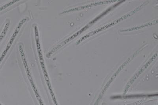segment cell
<instances>
[{
  "label": "cell",
  "mask_w": 158,
  "mask_h": 105,
  "mask_svg": "<svg viewBox=\"0 0 158 105\" xmlns=\"http://www.w3.org/2000/svg\"><path fill=\"white\" fill-rule=\"evenodd\" d=\"M26 72L27 74L28 78L29 79L31 85V86L33 89L34 91L35 95L36 96V98H37L38 101H39L40 104V105H44L43 104V102H42L41 98H40V96L39 93H38L37 89H36V86H35L34 83L33 79H32L31 75V74L30 71L29 69H26Z\"/></svg>",
  "instance_id": "obj_2"
},
{
  "label": "cell",
  "mask_w": 158,
  "mask_h": 105,
  "mask_svg": "<svg viewBox=\"0 0 158 105\" xmlns=\"http://www.w3.org/2000/svg\"><path fill=\"white\" fill-rule=\"evenodd\" d=\"M0 105H1V103H0Z\"/></svg>",
  "instance_id": "obj_3"
},
{
  "label": "cell",
  "mask_w": 158,
  "mask_h": 105,
  "mask_svg": "<svg viewBox=\"0 0 158 105\" xmlns=\"http://www.w3.org/2000/svg\"><path fill=\"white\" fill-rule=\"evenodd\" d=\"M34 31L35 41L37 48V50L39 55L40 62L42 70L43 71L44 75L45 80L46 81V84L47 85L48 87V89H51L52 88L48 76L47 71L44 65V61L43 57L42 55L41 49L40 44V39L39 33V31H38V27L37 26H35L34 27Z\"/></svg>",
  "instance_id": "obj_1"
}]
</instances>
